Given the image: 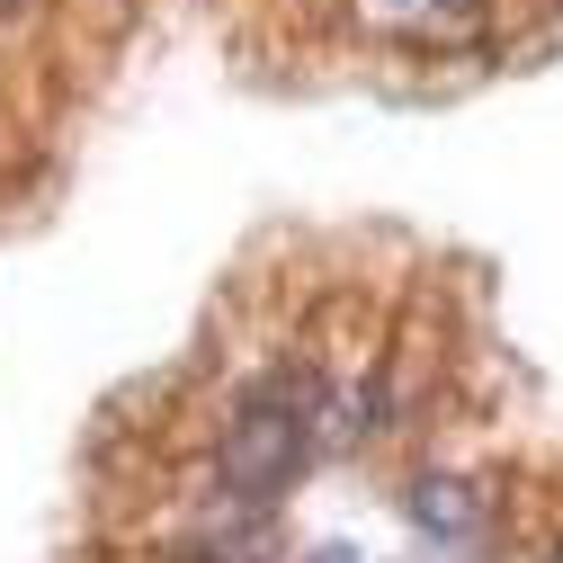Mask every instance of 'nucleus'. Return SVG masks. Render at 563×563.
Listing matches in <instances>:
<instances>
[{
	"mask_svg": "<svg viewBox=\"0 0 563 563\" xmlns=\"http://www.w3.org/2000/svg\"><path fill=\"white\" fill-rule=\"evenodd\" d=\"M305 456H313V376L268 367V376L233 402V420H224L216 474L242 492V501H277V492L305 474Z\"/></svg>",
	"mask_w": 563,
	"mask_h": 563,
	"instance_id": "1",
	"label": "nucleus"
},
{
	"mask_svg": "<svg viewBox=\"0 0 563 563\" xmlns=\"http://www.w3.org/2000/svg\"><path fill=\"white\" fill-rule=\"evenodd\" d=\"M411 519H420V537H474V492L465 483H439V474H420L411 483Z\"/></svg>",
	"mask_w": 563,
	"mask_h": 563,
	"instance_id": "2",
	"label": "nucleus"
},
{
	"mask_svg": "<svg viewBox=\"0 0 563 563\" xmlns=\"http://www.w3.org/2000/svg\"><path fill=\"white\" fill-rule=\"evenodd\" d=\"M385 10H420V0H385Z\"/></svg>",
	"mask_w": 563,
	"mask_h": 563,
	"instance_id": "3",
	"label": "nucleus"
}]
</instances>
